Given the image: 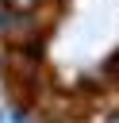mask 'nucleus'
Here are the masks:
<instances>
[{"instance_id":"nucleus-1","label":"nucleus","mask_w":119,"mask_h":123,"mask_svg":"<svg viewBox=\"0 0 119 123\" xmlns=\"http://www.w3.org/2000/svg\"><path fill=\"white\" fill-rule=\"evenodd\" d=\"M4 8L15 12V15H27V12H42L46 0H4Z\"/></svg>"}]
</instances>
